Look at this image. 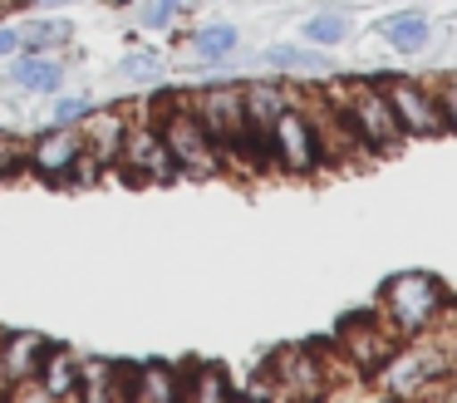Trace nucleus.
Wrapping results in <instances>:
<instances>
[{
	"instance_id": "nucleus-3",
	"label": "nucleus",
	"mask_w": 457,
	"mask_h": 403,
	"mask_svg": "<svg viewBox=\"0 0 457 403\" xmlns=\"http://www.w3.org/2000/svg\"><path fill=\"white\" fill-rule=\"evenodd\" d=\"M153 123H158L162 143L172 147V163H178L182 177H217L227 172V157H221L217 138L202 128V118L187 108V98H162L158 108H153Z\"/></svg>"
},
{
	"instance_id": "nucleus-5",
	"label": "nucleus",
	"mask_w": 457,
	"mask_h": 403,
	"mask_svg": "<svg viewBox=\"0 0 457 403\" xmlns=\"http://www.w3.org/2000/svg\"><path fill=\"white\" fill-rule=\"evenodd\" d=\"M339 108H345L349 128L359 133V143H364V153H398L403 147V128H398L394 108H388L384 88L378 84H345V94L335 98Z\"/></svg>"
},
{
	"instance_id": "nucleus-13",
	"label": "nucleus",
	"mask_w": 457,
	"mask_h": 403,
	"mask_svg": "<svg viewBox=\"0 0 457 403\" xmlns=\"http://www.w3.org/2000/svg\"><path fill=\"white\" fill-rule=\"evenodd\" d=\"M50 340L21 330V334H0V393H25L35 383V369H40Z\"/></svg>"
},
{
	"instance_id": "nucleus-20",
	"label": "nucleus",
	"mask_w": 457,
	"mask_h": 403,
	"mask_svg": "<svg viewBox=\"0 0 457 403\" xmlns=\"http://www.w3.org/2000/svg\"><path fill=\"white\" fill-rule=\"evenodd\" d=\"M266 59L270 69H280V74H325L329 59L325 49H300V45H266Z\"/></svg>"
},
{
	"instance_id": "nucleus-9",
	"label": "nucleus",
	"mask_w": 457,
	"mask_h": 403,
	"mask_svg": "<svg viewBox=\"0 0 457 403\" xmlns=\"http://www.w3.org/2000/svg\"><path fill=\"white\" fill-rule=\"evenodd\" d=\"M335 344H339V354H345L349 369L374 374L378 364L388 359V349L398 344V334L384 324V315H378V310H359V315H345V320H339Z\"/></svg>"
},
{
	"instance_id": "nucleus-1",
	"label": "nucleus",
	"mask_w": 457,
	"mask_h": 403,
	"mask_svg": "<svg viewBox=\"0 0 457 403\" xmlns=\"http://www.w3.org/2000/svg\"><path fill=\"white\" fill-rule=\"evenodd\" d=\"M374 310L398 340H418V334H433L437 315L447 310V285L433 271H398L384 281Z\"/></svg>"
},
{
	"instance_id": "nucleus-22",
	"label": "nucleus",
	"mask_w": 457,
	"mask_h": 403,
	"mask_svg": "<svg viewBox=\"0 0 457 403\" xmlns=\"http://www.w3.org/2000/svg\"><path fill=\"white\" fill-rule=\"evenodd\" d=\"M349 29H354V20L345 15V10H315V15L305 20V39L320 49H335L349 39Z\"/></svg>"
},
{
	"instance_id": "nucleus-2",
	"label": "nucleus",
	"mask_w": 457,
	"mask_h": 403,
	"mask_svg": "<svg viewBox=\"0 0 457 403\" xmlns=\"http://www.w3.org/2000/svg\"><path fill=\"white\" fill-rule=\"evenodd\" d=\"M447 344L437 334H418V340H398L388 359L374 369V389L398 393V399H418V393H447Z\"/></svg>"
},
{
	"instance_id": "nucleus-11",
	"label": "nucleus",
	"mask_w": 457,
	"mask_h": 403,
	"mask_svg": "<svg viewBox=\"0 0 457 403\" xmlns=\"http://www.w3.org/2000/svg\"><path fill=\"white\" fill-rule=\"evenodd\" d=\"M84 157V138H79V128L74 123H50V133H40L35 138V147H30V172L40 177V182H60V187H70V172H74V163Z\"/></svg>"
},
{
	"instance_id": "nucleus-25",
	"label": "nucleus",
	"mask_w": 457,
	"mask_h": 403,
	"mask_svg": "<svg viewBox=\"0 0 457 403\" xmlns=\"http://www.w3.org/2000/svg\"><path fill=\"white\" fill-rule=\"evenodd\" d=\"M182 5H187V0H148V5H143V15H138V25L143 29H168L172 20L182 15Z\"/></svg>"
},
{
	"instance_id": "nucleus-7",
	"label": "nucleus",
	"mask_w": 457,
	"mask_h": 403,
	"mask_svg": "<svg viewBox=\"0 0 457 403\" xmlns=\"http://www.w3.org/2000/svg\"><path fill=\"white\" fill-rule=\"evenodd\" d=\"M270 163L290 177H310L325 167V147H320L315 118L305 104H286L280 118L270 123Z\"/></svg>"
},
{
	"instance_id": "nucleus-26",
	"label": "nucleus",
	"mask_w": 457,
	"mask_h": 403,
	"mask_svg": "<svg viewBox=\"0 0 457 403\" xmlns=\"http://www.w3.org/2000/svg\"><path fill=\"white\" fill-rule=\"evenodd\" d=\"M433 94H437V108H443V133L457 138V74H447Z\"/></svg>"
},
{
	"instance_id": "nucleus-23",
	"label": "nucleus",
	"mask_w": 457,
	"mask_h": 403,
	"mask_svg": "<svg viewBox=\"0 0 457 403\" xmlns=\"http://www.w3.org/2000/svg\"><path fill=\"white\" fill-rule=\"evenodd\" d=\"M119 359H79V399H113Z\"/></svg>"
},
{
	"instance_id": "nucleus-21",
	"label": "nucleus",
	"mask_w": 457,
	"mask_h": 403,
	"mask_svg": "<svg viewBox=\"0 0 457 403\" xmlns=\"http://www.w3.org/2000/svg\"><path fill=\"white\" fill-rule=\"evenodd\" d=\"M241 45V35H237V25H202L197 35H192V55L197 59H207V64H221V59H231V49Z\"/></svg>"
},
{
	"instance_id": "nucleus-29",
	"label": "nucleus",
	"mask_w": 457,
	"mask_h": 403,
	"mask_svg": "<svg viewBox=\"0 0 457 403\" xmlns=\"http://www.w3.org/2000/svg\"><path fill=\"white\" fill-rule=\"evenodd\" d=\"M15 163H21V147H11L5 138H0V177H5V172H15Z\"/></svg>"
},
{
	"instance_id": "nucleus-16",
	"label": "nucleus",
	"mask_w": 457,
	"mask_h": 403,
	"mask_svg": "<svg viewBox=\"0 0 457 403\" xmlns=\"http://www.w3.org/2000/svg\"><path fill=\"white\" fill-rule=\"evenodd\" d=\"M11 79L21 88H30V94H54V88L64 84V64L54 55H35V49H25V55H15Z\"/></svg>"
},
{
	"instance_id": "nucleus-14",
	"label": "nucleus",
	"mask_w": 457,
	"mask_h": 403,
	"mask_svg": "<svg viewBox=\"0 0 457 403\" xmlns=\"http://www.w3.org/2000/svg\"><path fill=\"white\" fill-rule=\"evenodd\" d=\"M30 393H40V399H79V354L64 349V344H50L40 369H35Z\"/></svg>"
},
{
	"instance_id": "nucleus-24",
	"label": "nucleus",
	"mask_w": 457,
	"mask_h": 403,
	"mask_svg": "<svg viewBox=\"0 0 457 403\" xmlns=\"http://www.w3.org/2000/svg\"><path fill=\"white\" fill-rule=\"evenodd\" d=\"M119 69L129 79H158L162 69H168V59H162V49H133V55H123Z\"/></svg>"
},
{
	"instance_id": "nucleus-6",
	"label": "nucleus",
	"mask_w": 457,
	"mask_h": 403,
	"mask_svg": "<svg viewBox=\"0 0 457 403\" xmlns=\"http://www.w3.org/2000/svg\"><path fill=\"white\" fill-rule=\"evenodd\" d=\"M187 108L202 118V128H207L212 138H217L221 157H246V108H241V88L237 84H202L192 88Z\"/></svg>"
},
{
	"instance_id": "nucleus-4",
	"label": "nucleus",
	"mask_w": 457,
	"mask_h": 403,
	"mask_svg": "<svg viewBox=\"0 0 457 403\" xmlns=\"http://www.w3.org/2000/svg\"><path fill=\"white\" fill-rule=\"evenodd\" d=\"M261 369L270 374L276 393L310 399V393L335 389V369H345V354H325V344H286V349H276Z\"/></svg>"
},
{
	"instance_id": "nucleus-8",
	"label": "nucleus",
	"mask_w": 457,
	"mask_h": 403,
	"mask_svg": "<svg viewBox=\"0 0 457 403\" xmlns=\"http://www.w3.org/2000/svg\"><path fill=\"white\" fill-rule=\"evenodd\" d=\"M119 163H123V177H129L133 187L182 177L178 163H172V147L162 143V133H158V123H129L123 147H119Z\"/></svg>"
},
{
	"instance_id": "nucleus-17",
	"label": "nucleus",
	"mask_w": 457,
	"mask_h": 403,
	"mask_svg": "<svg viewBox=\"0 0 457 403\" xmlns=\"http://www.w3.org/2000/svg\"><path fill=\"white\" fill-rule=\"evenodd\" d=\"M237 393V383H231V374L221 369V364H187L182 369V399L192 403H221Z\"/></svg>"
},
{
	"instance_id": "nucleus-18",
	"label": "nucleus",
	"mask_w": 457,
	"mask_h": 403,
	"mask_svg": "<svg viewBox=\"0 0 457 403\" xmlns=\"http://www.w3.org/2000/svg\"><path fill=\"white\" fill-rule=\"evenodd\" d=\"M172 399H182V374L172 364H138L133 403H172Z\"/></svg>"
},
{
	"instance_id": "nucleus-27",
	"label": "nucleus",
	"mask_w": 457,
	"mask_h": 403,
	"mask_svg": "<svg viewBox=\"0 0 457 403\" xmlns=\"http://www.w3.org/2000/svg\"><path fill=\"white\" fill-rule=\"evenodd\" d=\"M94 108V98H84V94H64V98H54V108H50V123H79L84 113Z\"/></svg>"
},
{
	"instance_id": "nucleus-12",
	"label": "nucleus",
	"mask_w": 457,
	"mask_h": 403,
	"mask_svg": "<svg viewBox=\"0 0 457 403\" xmlns=\"http://www.w3.org/2000/svg\"><path fill=\"white\" fill-rule=\"evenodd\" d=\"M129 108L123 104H94L89 113L79 118V138H84V153L94 157V163L113 167L119 163V147H123V133H129Z\"/></svg>"
},
{
	"instance_id": "nucleus-15",
	"label": "nucleus",
	"mask_w": 457,
	"mask_h": 403,
	"mask_svg": "<svg viewBox=\"0 0 457 403\" xmlns=\"http://www.w3.org/2000/svg\"><path fill=\"white\" fill-rule=\"evenodd\" d=\"M378 35H384L398 55H418V49L433 39V20H428V10H394V15L378 20Z\"/></svg>"
},
{
	"instance_id": "nucleus-28",
	"label": "nucleus",
	"mask_w": 457,
	"mask_h": 403,
	"mask_svg": "<svg viewBox=\"0 0 457 403\" xmlns=\"http://www.w3.org/2000/svg\"><path fill=\"white\" fill-rule=\"evenodd\" d=\"M21 49V25H0V59H11Z\"/></svg>"
},
{
	"instance_id": "nucleus-10",
	"label": "nucleus",
	"mask_w": 457,
	"mask_h": 403,
	"mask_svg": "<svg viewBox=\"0 0 457 403\" xmlns=\"http://www.w3.org/2000/svg\"><path fill=\"white\" fill-rule=\"evenodd\" d=\"M384 98L394 108L403 138H443V108H437V94L423 84V79H384Z\"/></svg>"
},
{
	"instance_id": "nucleus-19",
	"label": "nucleus",
	"mask_w": 457,
	"mask_h": 403,
	"mask_svg": "<svg viewBox=\"0 0 457 403\" xmlns=\"http://www.w3.org/2000/svg\"><path fill=\"white\" fill-rule=\"evenodd\" d=\"M70 39H74V20L70 15H45V20H25L21 25V49H35V55L64 49Z\"/></svg>"
}]
</instances>
